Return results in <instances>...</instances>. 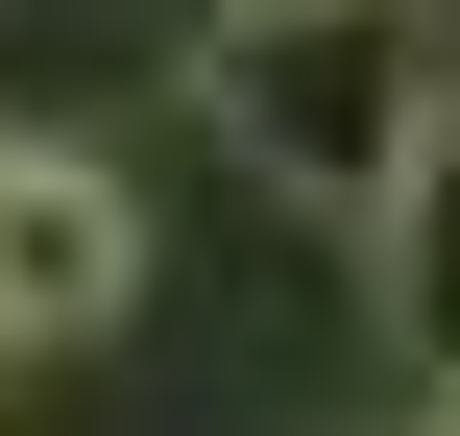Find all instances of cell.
<instances>
[{
  "mask_svg": "<svg viewBox=\"0 0 460 436\" xmlns=\"http://www.w3.org/2000/svg\"><path fill=\"white\" fill-rule=\"evenodd\" d=\"M364 243H388V340H412V388L460 413V97H437V146L388 170V218H364Z\"/></svg>",
  "mask_w": 460,
  "mask_h": 436,
  "instance_id": "3",
  "label": "cell"
},
{
  "mask_svg": "<svg viewBox=\"0 0 460 436\" xmlns=\"http://www.w3.org/2000/svg\"><path fill=\"white\" fill-rule=\"evenodd\" d=\"M194 121L267 218L364 243L388 170L437 146V49H412V0H194Z\"/></svg>",
  "mask_w": 460,
  "mask_h": 436,
  "instance_id": "1",
  "label": "cell"
},
{
  "mask_svg": "<svg viewBox=\"0 0 460 436\" xmlns=\"http://www.w3.org/2000/svg\"><path fill=\"white\" fill-rule=\"evenodd\" d=\"M121 316H146V194H121L97 146L0 121V364H49V340H121Z\"/></svg>",
  "mask_w": 460,
  "mask_h": 436,
  "instance_id": "2",
  "label": "cell"
},
{
  "mask_svg": "<svg viewBox=\"0 0 460 436\" xmlns=\"http://www.w3.org/2000/svg\"><path fill=\"white\" fill-rule=\"evenodd\" d=\"M437 436H460V413H437Z\"/></svg>",
  "mask_w": 460,
  "mask_h": 436,
  "instance_id": "4",
  "label": "cell"
}]
</instances>
